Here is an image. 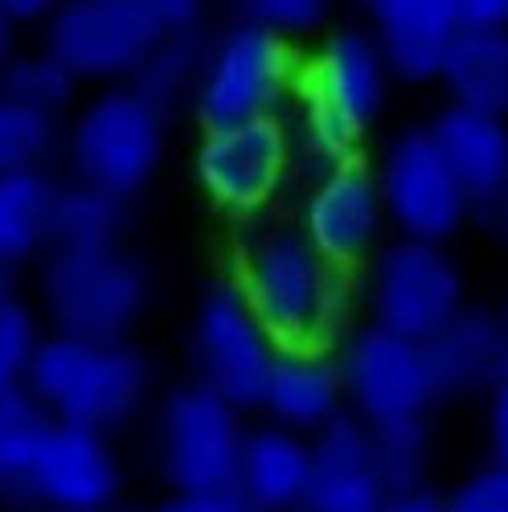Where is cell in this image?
Here are the masks:
<instances>
[{
	"label": "cell",
	"mask_w": 508,
	"mask_h": 512,
	"mask_svg": "<svg viewBox=\"0 0 508 512\" xmlns=\"http://www.w3.org/2000/svg\"><path fill=\"white\" fill-rule=\"evenodd\" d=\"M300 95L369 132L390 95V62L373 29H336L300 74Z\"/></svg>",
	"instance_id": "9a60e30c"
},
{
	"label": "cell",
	"mask_w": 508,
	"mask_h": 512,
	"mask_svg": "<svg viewBox=\"0 0 508 512\" xmlns=\"http://www.w3.org/2000/svg\"><path fill=\"white\" fill-rule=\"evenodd\" d=\"M312 439L283 431L275 422H259L246 431L238 492L259 512H304L312 492Z\"/></svg>",
	"instance_id": "ffe728a7"
},
{
	"label": "cell",
	"mask_w": 508,
	"mask_h": 512,
	"mask_svg": "<svg viewBox=\"0 0 508 512\" xmlns=\"http://www.w3.org/2000/svg\"><path fill=\"white\" fill-rule=\"evenodd\" d=\"M164 160V111L132 87H111L78 111L70 127L74 181L132 201Z\"/></svg>",
	"instance_id": "277c9868"
},
{
	"label": "cell",
	"mask_w": 508,
	"mask_h": 512,
	"mask_svg": "<svg viewBox=\"0 0 508 512\" xmlns=\"http://www.w3.org/2000/svg\"><path fill=\"white\" fill-rule=\"evenodd\" d=\"M246 418L205 381H185L160 402L156 414V467L173 496L214 492L238 484Z\"/></svg>",
	"instance_id": "8992f818"
},
{
	"label": "cell",
	"mask_w": 508,
	"mask_h": 512,
	"mask_svg": "<svg viewBox=\"0 0 508 512\" xmlns=\"http://www.w3.org/2000/svg\"><path fill=\"white\" fill-rule=\"evenodd\" d=\"M439 82L451 103L508 119V29L455 33Z\"/></svg>",
	"instance_id": "7402d4cb"
},
{
	"label": "cell",
	"mask_w": 508,
	"mask_h": 512,
	"mask_svg": "<svg viewBox=\"0 0 508 512\" xmlns=\"http://www.w3.org/2000/svg\"><path fill=\"white\" fill-rule=\"evenodd\" d=\"M189 353L197 365V381H205L209 390L222 394L242 414L263 410V394L279 361V349L267 328L254 320L234 283L209 287L201 295L189 328Z\"/></svg>",
	"instance_id": "9c48e42d"
},
{
	"label": "cell",
	"mask_w": 508,
	"mask_h": 512,
	"mask_svg": "<svg viewBox=\"0 0 508 512\" xmlns=\"http://www.w3.org/2000/svg\"><path fill=\"white\" fill-rule=\"evenodd\" d=\"M78 78L50 54H29V58H13L5 78H0V95L25 103L41 115H58L70 107Z\"/></svg>",
	"instance_id": "f1b7e54d"
},
{
	"label": "cell",
	"mask_w": 508,
	"mask_h": 512,
	"mask_svg": "<svg viewBox=\"0 0 508 512\" xmlns=\"http://www.w3.org/2000/svg\"><path fill=\"white\" fill-rule=\"evenodd\" d=\"M140 5L160 21L164 33H197L205 0H140Z\"/></svg>",
	"instance_id": "836d02e7"
},
{
	"label": "cell",
	"mask_w": 508,
	"mask_h": 512,
	"mask_svg": "<svg viewBox=\"0 0 508 512\" xmlns=\"http://www.w3.org/2000/svg\"><path fill=\"white\" fill-rule=\"evenodd\" d=\"M504 320H508V312H504Z\"/></svg>",
	"instance_id": "7bdbcfd3"
},
{
	"label": "cell",
	"mask_w": 508,
	"mask_h": 512,
	"mask_svg": "<svg viewBox=\"0 0 508 512\" xmlns=\"http://www.w3.org/2000/svg\"><path fill=\"white\" fill-rule=\"evenodd\" d=\"M472 222H480V226H484V234H488L496 246H504V250H508V197H500L496 205H488L484 213H476Z\"/></svg>",
	"instance_id": "f35d334b"
},
{
	"label": "cell",
	"mask_w": 508,
	"mask_h": 512,
	"mask_svg": "<svg viewBox=\"0 0 508 512\" xmlns=\"http://www.w3.org/2000/svg\"><path fill=\"white\" fill-rule=\"evenodd\" d=\"M381 512H447V496H439L435 488H418V492H398L386 500Z\"/></svg>",
	"instance_id": "8d00e7d4"
},
{
	"label": "cell",
	"mask_w": 508,
	"mask_h": 512,
	"mask_svg": "<svg viewBox=\"0 0 508 512\" xmlns=\"http://www.w3.org/2000/svg\"><path fill=\"white\" fill-rule=\"evenodd\" d=\"M488 447L492 463L508 467V377L488 394Z\"/></svg>",
	"instance_id": "d590c367"
},
{
	"label": "cell",
	"mask_w": 508,
	"mask_h": 512,
	"mask_svg": "<svg viewBox=\"0 0 508 512\" xmlns=\"http://www.w3.org/2000/svg\"><path fill=\"white\" fill-rule=\"evenodd\" d=\"M127 201L70 181L58 189L54 201V250H103L119 246Z\"/></svg>",
	"instance_id": "cb8c5ba5"
},
{
	"label": "cell",
	"mask_w": 508,
	"mask_h": 512,
	"mask_svg": "<svg viewBox=\"0 0 508 512\" xmlns=\"http://www.w3.org/2000/svg\"><path fill=\"white\" fill-rule=\"evenodd\" d=\"M25 390L54 422L111 435L148 402L152 369L127 340H78L54 332L41 340Z\"/></svg>",
	"instance_id": "7a4b0ae2"
},
{
	"label": "cell",
	"mask_w": 508,
	"mask_h": 512,
	"mask_svg": "<svg viewBox=\"0 0 508 512\" xmlns=\"http://www.w3.org/2000/svg\"><path fill=\"white\" fill-rule=\"evenodd\" d=\"M54 418L37 406L29 390L0 394V496L13 500L25 484L29 467L37 463V451L46 443Z\"/></svg>",
	"instance_id": "4316f807"
},
{
	"label": "cell",
	"mask_w": 508,
	"mask_h": 512,
	"mask_svg": "<svg viewBox=\"0 0 508 512\" xmlns=\"http://www.w3.org/2000/svg\"><path fill=\"white\" fill-rule=\"evenodd\" d=\"M459 33H492L508 29V0H451Z\"/></svg>",
	"instance_id": "d6a6232c"
},
{
	"label": "cell",
	"mask_w": 508,
	"mask_h": 512,
	"mask_svg": "<svg viewBox=\"0 0 508 512\" xmlns=\"http://www.w3.org/2000/svg\"><path fill=\"white\" fill-rule=\"evenodd\" d=\"M373 443V467L390 496L431 488V455H435V431L431 418H402V422H381L369 426Z\"/></svg>",
	"instance_id": "d4e9b609"
},
{
	"label": "cell",
	"mask_w": 508,
	"mask_h": 512,
	"mask_svg": "<svg viewBox=\"0 0 508 512\" xmlns=\"http://www.w3.org/2000/svg\"><path fill=\"white\" fill-rule=\"evenodd\" d=\"M431 132L472 205V218L508 197V119L447 103L435 115Z\"/></svg>",
	"instance_id": "d6986e66"
},
{
	"label": "cell",
	"mask_w": 508,
	"mask_h": 512,
	"mask_svg": "<svg viewBox=\"0 0 508 512\" xmlns=\"http://www.w3.org/2000/svg\"><path fill=\"white\" fill-rule=\"evenodd\" d=\"M373 17V37L402 82H435L459 33L451 0H357Z\"/></svg>",
	"instance_id": "ac0fdd59"
},
{
	"label": "cell",
	"mask_w": 508,
	"mask_h": 512,
	"mask_svg": "<svg viewBox=\"0 0 508 512\" xmlns=\"http://www.w3.org/2000/svg\"><path fill=\"white\" fill-rule=\"evenodd\" d=\"M295 226L336 271L345 275L365 271L377 259V250L386 246L381 238H386L390 226L377 173L365 160H353L332 168V173L312 177Z\"/></svg>",
	"instance_id": "4fadbf2b"
},
{
	"label": "cell",
	"mask_w": 508,
	"mask_h": 512,
	"mask_svg": "<svg viewBox=\"0 0 508 512\" xmlns=\"http://www.w3.org/2000/svg\"><path fill=\"white\" fill-rule=\"evenodd\" d=\"M234 287L279 353H316L345 328L353 275L336 271L300 226L254 222L238 242Z\"/></svg>",
	"instance_id": "6da1fadb"
},
{
	"label": "cell",
	"mask_w": 508,
	"mask_h": 512,
	"mask_svg": "<svg viewBox=\"0 0 508 512\" xmlns=\"http://www.w3.org/2000/svg\"><path fill=\"white\" fill-rule=\"evenodd\" d=\"M148 300V271L123 246L50 250L41 259V304L62 336L123 340L148 312Z\"/></svg>",
	"instance_id": "3957f363"
},
{
	"label": "cell",
	"mask_w": 508,
	"mask_h": 512,
	"mask_svg": "<svg viewBox=\"0 0 508 512\" xmlns=\"http://www.w3.org/2000/svg\"><path fill=\"white\" fill-rule=\"evenodd\" d=\"M144 512H173V508H168V500H164V504H156V508H144Z\"/></svg>",
	"instance_id": "b9f144b4"
},
{
	"label": "cell",
	"mask_w": 508,
	"mask_h": 512,
	"mask_svg": "<svg viewBox=\"0 0 508 512\" xmlns=\"http://www.w3.org/2000/svg\"><path fill=\"white\" fill-rule=\"evenodd\" d=\"M295 160V140L279 115L238 127H209L197 144V181L205 197L234 218H259L279 197Z\"/></svg>",
	"instance_id": "8fae6325"
},
{
	"label": "cell",
	"mask_w": 508,
	"mask_h": 512,
	"mask_svg": "<svg viewBox=\"0 0 508 512\" xmlns=\"http://www.w3.org/2000/svg\"><path fill=\"white\" fill-rule=\"evenodd\" d=\"M312 492L304 512H381L390 500L373 467L369 426L357 414H336L320 435H312Z\"/></svg>",
	"instance_id": "e0dca14e"
},
{
	"label": "cell",
	"mask_w": 508,
	"mask_h": 512,
	"mask_svg": "<svg viewBox=\"0 0 508 512\" xmlns=\"http://www.w3.org/2000/svg\"><path fill=\"white\" fill-rule=\"evenodd\" d=\"M41 340L46 336L37 332V316L29 304H21L17 295L0 304V394L29 386V369Z\"/></svg>",
	"instance_id": "f546056e"
},
{
	"label": "cell",
	"mask_w": 508,
	"mask_h": 512,
	"mask_svg": "<svg viewBox=\"0 0 508 512\" xmlns=\"http://www.w3.org/2000/svg\"><path fill=\"white\" fill-rule=\"evenodd\" d=\"M54 9H58V0H0V17H5L9 25L54 17Z\"/></svg>",
	"instance_id": "74e56055"
},
{
	"label": "cell",
	"mask_w": 508,
	"mask_h": 512,
	"mask_svg": "<svg viewBox=\"0 0 508 512\" xmlns=\"http://www.w3.org/2000/svg\"><path fill=\"white\" fill-rule=\"evenodd\" d=\"M365 308L369 324L427 345L468 308V283L447 246L394 238L365 267Z\"/></svg>",
	"instance_id": "5b68a950"
},
{
	"label": "cell",
	"mask_w": 508,
	"mask_h": 512,
	"mask_svg": "<svg viewBox=\"0 0 508 512\" xmlns=\"http://www.w3.org/2000/svg\"><path fill=\"white\" fill-rule=\"evenodd\" d=\"M435 406L492 394L508 377V320L492 308H463L435 340H427Z\"/></svg>",
	"instance_id": "2e32d148"
},
{
	"label": "cell",
	"mask_w": 508,
	"mask_h": 512,
	"mask_svg": "<svg viewBox=\"0 0 508 512\" xmlns=\"http://www.w3.org/2000/svg\"><path fill=\"white\" fill-rule=\"evenodd\" d=\"M345 410H349L345 381H341V365H336L332 349L279 353L271 381H267V394H263L267 422L312 439Z\"/></svg>",
	"instance_id": "44dd1931"
},
{
	"label": "cell",
	"mask_w": 508,
	"mask_h": 512,
	"mask_svg": "<svg viewBox=\"0 0 508 512\" xmlns=\"http://www.w3.org/2000/svg\"><path fill=\"white\" fill-rule=\"evenodd\" d=\"M173 512H259L242 492L234 488H214V492H193V496H173L168 500Z\"/></svg>",
	"instance_id": "e575fe53"
},
{
	"label": "cell",
	"mask_w": 508,
	"mask_h": 512,
	"mask_svg": "<svg viewBox=\"0 0 508 512\" xmlns=\"http://www.w3.org/2000/svg\"><path fill=\"white\" fill-rule=\"evenodd\" d=\"M13 295H17V271L0 263V304L13 300Z\"/></svg>",
	"instance_id": "60d3db41"
},
{
	"label": "cell",
	"mask_w": 508,
	"mask_h": 512,
	"mask_svg": "<svg viewBox=\"0 0 508 512\" xmlns=\"http://www.w3.org/2000/svg\"><path fill=\"white\" fill-rule=\"evenodd\" d=\"M336 365H341L349 414H357L365 426L427 418L435 406L427 349L377 324L353 328L336 349Z\"/></svg>",
	"instance_id": "7c38bea8"
},
{
	"label": "cell",
	"mask_w": 508,
	"mask_h": 512,
	"mask_svg": "<svg viewBox=\"0 0 508 512\" xmlns=\"http://www.w3.org/2000/svg\"><path fill=\"white\" fill-rule=\"evenodd\" d=\"M54 152V115L0 95V177L37 173Z\"/></svg>",
	"instance_id": "83f0119b"
},
{
	"label": "cell",
	"mask_w": 508,
	"mask_h": 512,
	"mask_svg": "<svg viewBox=\"0 0 508 512\" xmlns=\"http://www.w3.org/2000/svg\"><path fill=\"white\" fill-rule=\"evenodd\" d=\"M205 46L197 33H168L160 46L140 62V70L132 74V87L136 95H144L148 103H156L160 111L177 107L181 99H193L201 70H205Z\"/></svg>",
	"instance_id": "484cf974"
},
{
	"label": "cell",
	"mask_w": 508,
	"mask_h": 512,
	"mask_svg": "<svg viewBox=\"0 0 508 512\" xmlns=\"http://www.w3.org/2000/svg\"><path fill=\"white\" fill-rule=\"evenodd\" d=\"M9 46H13V25L5 21V17H0V78H5V70H9Z\"/></svg>",
	"instance_id": "ab89813d"
},
{
	"label": "cell",
	"mask_w": 508,
	"mask_h": 512,
	"mask_svg": "<svg viewBox=\"0 0 508 512\" xmlns=\"http://www.w3.org/2000/svg\"><path fill=\"white\" fill-rule=\"evenodd\" d=\"M291 91H300V66L287 37L242 21L205 54V70L193 91V111L209 127H238L279 115Z\"/></svg>",
	"instance_id": "52a82bcc"
},
{
	"label": "cell",
	"mask_w": 508,
	"mask_h": 512,
	"mask_svg": "<svg viewBox=\"0 0 508 512\" xmlns=\"http://www.w3.org/2000/svg\"><path fill=\"white\" fill-rule=\"evenodd\" d=\"M58 181L37 168V173H9L0 177V263L21 267L37 254L54 250V201Z\"/></svg>",
	"instance_id": "603a6c76"
},
{
	"label": "cell",
	"mask_w": 508,
	"mask_h": 512,
	"mask_svg": "<svg viewBox=\"0 0 508 512\" xmlns=\"http://www.w3.org/2000/svg\"><path fill=\"white\" fill-rule=\"evenodd\" d=\"M332 9V0H246V21L263 25L279 37L312 33Z\"/></svg>",
	"instance_id": "4dcf8cb0"
},
{
	"label": "cell",
	"mask_w": 508,
	"mask_h": 512,
	"mask_svg": "<svg viewBox=\"0 0 508 512\" xmlns=\"http://www.w3.org/2000/svg\"><path fill=\"white\" fill-rule=\"evenodd\" d=\"M164 37L168 33L140 0H66L50 17L46 54L78 82H132Z\"/></svg>",
	"instance_id": "30bf717a"
},
{
	"label": "cell",
	"mask_w": 508,
	"mask_h": 512,
	"mask_svg": "<svg viewBox=\"0 0 508 512\" xmlns=\"http://www.w3.org/2000/svg\"><path fill=\"white\" fill-rule=\"evenodd\" d=\"M119 488L123 472L111 439L54 422L13 504L41 512H107L119 500Z\"/></svg>",
	"instance_id": "5bb4252c"
},
{
	"label": "cell",
	"mask_w": 508,
	"mask_h": 512,
	"mask_svg": "<svg viewBox=\"0 0 508 512\" xmlns=\"http://www.w3.org/2000/svg\"><path fill=\"white\" fill-rule=\"evenodd\" d=\"M447 512H508V467L488 463L447 492Z\"/></svg>",
	"instance_id": "1f68e13d"
},
{
	"label": "cell",
	"mask_w": 508,
	"mask_h": 512,
	"mask_svg": "<svg viewBox=\"0 0 508 512\" xmlns=\"http://www.w3.org/2000/svg\"><path fill=\"white\" fill-rule=\"evenodd\" d=\"M377 189L398 238L447 246L472 222V205L431 127H402L386 144L377 164Z\"/></svg>",
	"instance_id": "ba28073f"
}]
</instances>
